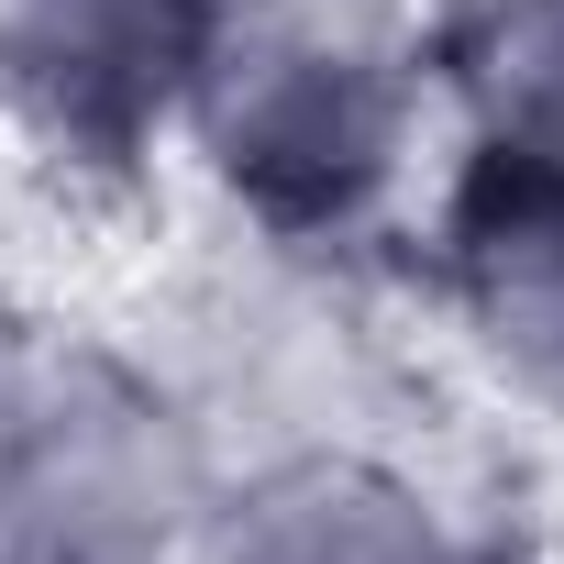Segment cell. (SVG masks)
I'll use <instances>...</instances> for the list:
<instances>
[{
  "label": "cell",
  "mask_w": 564,
  "mask_h": 564,
  "mask_svg": "<svg viewBox=\"0 0 564 564\" xmlns=\"http://www.w3.org/2000/svg\"><path fill=\"white\" fill-rule=\"evenodd\" d=\"M188 564H465V542L443 498L355 432L232 465Z\"/></svg>",
  "instance_id": "obj_5"
},
{
  "label": "cell",
  "mask_w": 564,
  "mask_h": 564,
  "mask_svg": "<svg viewBox=\"0 0 564 564\" xmlns=\"http://www.w3.org/2000/svg\"><path fill=\"white\" fill-rule=\"evenodd\" d=\"M221 476L155 355L45 333L34 410L0 454V564H188Z\"/></svg>",
  "instance_id": "obj_2"
},
{
  "label": "cell",
  "mask_w": 564,
  "mask_h": 564,
  "mask_svg": "<svg viewBox=\"0 0 564 564\" xmlns=\"http://www.w3.org/2000/svg\"><path fill=\"white\" fill-rule=\"evenodd\" d=\"M34 377H45V333L0 322V454H12V432H23V410H34Z\"/></svg>",
  "instance_id": "obj_7"
},
{
  "label": "cell",
  "mask_w": 564,
  "mask_h": 564,
  "mask_svg": "<svg viewBox=\"0 0 564 564\" xmlns=\"http://www.w3.org/2000/svg\"><path fill=\"white\" fill-rule=\"evenodd\" d=\"M432 289L465 355L564 421V177L465 144L432 199Z\"/></svg>",
  "instance_id": "obj_4"
},
{
  "label": "cell",
  "mask_w": 564,
  "mask_h": 564,
  "mask_svg": "<svg viewBox=\"0 0 564 564\" xmlns=\"http://www.w3.org/2000/svg\"><path fill=\"white\" fill-rule=\"evenodd\" d=\"M421 45L432 100L476 155L564 177V0H443Z\"/></svg>",
  "instance_id": "obj_6"
},
{
  "label": "cell",
  "mask_w": 564,
  "mask_h": 564,
  "mask_svg": "<svg viewBox=\"0 0 564 564\" xmlns=\"http://www.w3.org/2000/svg\"><path fill=\"white\" fill-rule=\"evenodd\" d=\"M210 0H0V122L67 177H133L177 144Z\"/></svg>",
  "instance_id": "obj_3"
},
{
  "label": "cell",
  "mask_w": 564,
  "mask_h": 564,
  "mask_svg": "<svg viewBox=\"0 0 564 564\" xmlns=\"http://www.w3.org/2000/svg\"><path fill=\"white\" fill-rule=\"evenodd\" d=\"M432 45L399 0H210L177 144L265 243H355L421 166Z\"/></svg>",
  "instance_id": "obj_1"
}]
</instances>
